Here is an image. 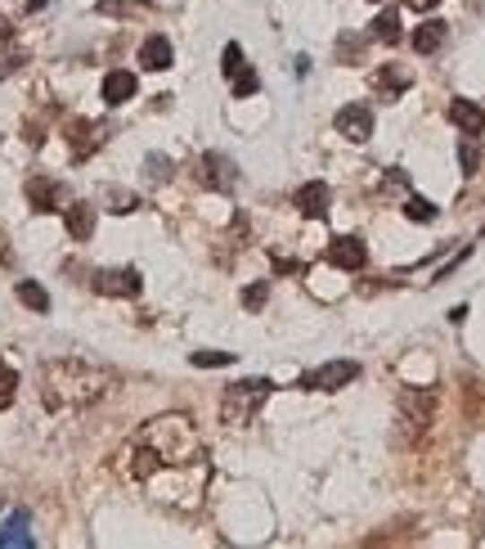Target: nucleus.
Here are the masks:
<instances>
[{
    "label": "nucleus",
    "mask_w": 485,
    "mask_h": 549,
    "mask_svg": "<svg viewBox=\"0 0 485 549\" xmlns=\"http://www.w3.org/2000/svg\"><path fill=\"white\" fill-rule=\"evenodd\" d=\"M19 68H23V50H14V46L0 50V82H5L10 73H19Z\"/></svg>",
    "instance_id": "30"
},
{
    "label": "nucleus",
    "mask_w": 485,
    "mask_h": 549,
    "mask_svg": "<svg viewBox=\"0 0 485 549\" xmlns=\"http://www.w3.org/2000/svg\"><path fill=\"white\" fill-rule=\"evenodd\" d=\"M100 131H104V126H95V122H73V126H68V140H73V158H86V153H91V149H95V144L104 140Z\"/></svg>",
    "instance_id": "17"
},
{
    "label": "nucleus",
    "mask_w": 485,
    "mask_h": 549,
    "mask_svg": "<svg viewBox=\"0 0 485 549\" xmlns=\"http://www.w3.org/2000/svg\"><path fill=\"white\" fill-rule=\"evenodd\" d=\"M135 91H140V82H135V73H126V68H117V73H108V77H104V104H108V109L131 104V100H135Z\"/></svg>",
    "instance_id": "11"
},
{
    "label": "nucleus",
    "mask_w": 485,
    "mask_h": 549,
    "mask_svg": "<svg viewBox=\"0 0 485 549\" xmlns=\"http://www.w3.org/2000/svg\"><path fill=\"white\" fill-rule=\"evenodd\" d=\"M359 50H364L359 37H342V41H337V55H342V59H359Z\"/></svg>",
    "instance_id": "32"
},
{
    "label": "nucleus",
    "mask_w": 485,
    "mask_h": 549,
    "mask_svg": "<svg viewBox=\"0 0 485 549\" xmlns=\"http://www.w3.org/2000/svg\"><path fill=\"white\" fill-rule=\"evenodd\" d=\"M189 361L198 370H221V365H234V352H194Z\"/></svg>",
    "instance_id": "27"
},
{
    "label": "nucleus",
    "mask_w": 485,
    "mask_h": 549,
    "mask_svg": "<svg viewBox=\"0 0 485 549\" xmlns=\"http://www.w3.org/2000/svg\"><path fill=\"white\" fill-rule=\"evenodd\" d=\"M198 185L230 194V189L238 185V171H234V162H230L225 153H203V158H198Z\"/></svg>",
    "instance_id": "6"
},
{
    "label": "nucleus",
    "mask_w": 485,
    "mask_h": 549,
    "mask_svg": "<svg viewBox=\"0 0 485 549\" xmlns=\"http://www.w3.org/2000/svg\"><path fill=\"white\" fill-rule=\"evenodd\" d=\"M431 410H436V396H431V392H413V388H409V392L400 396V423H409L418 437L427 432V423H431Z\"/></svg>",
    "instance_id": "7"
},
{
    "label": "nucleus",
    "mask_w": 485,
    "mask_h": 549,
    "mask_svg": "<svg viewBox=\"0 0 485 549\" xmlns=\"http://www.w3.org/2000/svg\"><path fill=\"white\" fill-rule=\"evenodd\" d=\"M333 126H337L351 144H364V140L373 135V113H368L364 104H346V109L333 118Z\"/></svg>",
    "instance_id": "8"
},
{
    "label": "nucleus",
    "mask_w": 485,
    "mask_h": 549,
    "mask_svg": "<svg viewBox=\"0 0 485 549\" xmlns=\"http://www.w3.org/2000/svg\"><path fill=\"white\" fill-rule=\"evenodd\" d=\"M14 396H19V370L0 361V410H10Z\"/></svg>",
    "instance_id": "22"
},
{
    "label": "nucleus",
    "mask_w": 485,
    "mask_h": 549,
    "mask_svg": "<svg viewBox=\"0 0 485 549\" xmlns=\"http://www.w3.org/2000/svg\"><path fill=\"white\" fill-rule=\"evenodd\" d=\"M32 536H28V513H14L5 527H0V549H28Z\"/></svg>",
    "instance_id": "18"
},
{
    "label": "nucleus",
    "mask_w": 485,
    "mask_h": 549,
    "mask_svg": "<svg viewBox=\"0 0 485 549\" xmlns=\"http://www.w3.org/2000/svg\"><path fill=\"white\" fill-rule=\"evenodd\" d=\"M95 293L104 298H140L144 280H140V270L135 266H122V270H95Z\"/></svg>",
    "instance_id": "5"
},
{
    "label": "nucleus",
    "mask_w": 485,
    "mask_h": 549,
    "mask_svg": "<svg viewBox=\"0 0 485 549\" xmlns=\"http://www.w3.org/2000/svg\"><path fill=\"white\" fill-rule=\"evenodd\" d=\"M50 0H28V14H37V10H46Z\"/></svg>",
    "instance_id": "35"
},
{
    "label": "nucleus",
    "mask_w": 485,
    "mask_h": 549,
    "mask_svg": "<svg viewBox=\"0 0 485 549\" xmlns=\"http://www.w3.org/2000/svg\"><path fill=\"white\" fill-rule=\"evenodd\" d=\"M10 32H14V28H10L5 19H0V37H5V41H10Z\"/></svg>",
    "instance_id": "36"
},
{
    "label": "nucleus",
    "mask_w": 485,
    "mask_h": 549,
    "mask_svg": "<svg viewBox=\"0 0 485 549\" xmlns=\"http://www.w3.org/2000/svg\"><path fill=\"white\" fill-rule=\"evenodd\" d=\"M458 167H463V176H476V167H481V144H476V135H467V140L458 144Z\"/></svg>",
    "instance_id": "24"
},
{
    "label": "nucleus",
    "mask_w": 485,
    "mask_h": 549,
    "mask_svg": "<svg viewBox=\"0 0 485 549\" xmlns=\"http://www.w3.org/2000/svg\"><path fill=\"white\" fill-rule=\"evenodd\" d=\"M243 64H247V59H243V46H238V41H230V46H225V55H221V73H225V77H234Z\"/></svg>",
    "instance_id": "28"
},
{
    "label": "nucleus",
    "mask_w": 485,
    "mask_h": 549,
    "mask_svg": "<svg viewBox=\"0 0 485 549\" xmlns=\"http://www.w3.org/2000/svg\"><path fill=\"white\" fill-rule=\"evenodd\" d=\"M64 221H68V234H73L77 243H86V239L95 234V207H91V203H73V207L64 212Z\"/></svg>",
    "instance_id": "15"
},
{
    "label": "nucleus",
    "mask_w": 485,
    "mask_h": 549,
    "mask_svg": "<svg viewBox=\"0 0 485 549\" xmlns=\"http://www.w3.org/2000/svg\"><path fill=\"white\" fill-rule=\"evenodd\" d=\"M328 198H333V194H328V185H324V180H310V185H301V189H297V198H292V203H297V212H301V216L324 221V216H328Z\"/></svg>",
    "instance_id": "10"
},
{
    "label": "nucleus",
    "mask_w": 485,
    "mask_h": 549,
    "mask_svg": "<svg viewBox=\"0 0 485 549\" xmlns=\"http://www.w3.org/2000/svg\"><path fill=\"white\" fill-rule=\"evenodd\" d=\"M328 261H333L337 270H364V266H368V248H364L355 234H337V239L328 243Z\"/></svg>",
    "instance_id": "9"
},
{
    "label": "nucleus",
    "mask_w": 485,
    "mask_h": 549,
    "mask_svg": "<svg viewBox=\"0 0 485 549\" xmlns=\"http://www.w3.org/2000/svg\"><path fill=\"white\" fill-rule=\"evenodd\" d=\"M377 91H382V100L404 95V91H409V73H404V68H382V73H377Z\"/></svg>",
    "instance_id": "20"
},
{
    "label": "nucleus",
    "mask_w": 485,
    "mask_h": 549,
    "mask_svg": "<svg viewBox=\"0 0 485 549\" xmlns=\"http://www.w3.org/2000/svg\"><path fill=\"white\" fill-rule=\"evenodd\" d=\"M104 198L113 203L108 212H117V216H126V212H135V207H140V198H135V194H126V189H117V185H108V189H104Z\"/></svg>",
    "instance_id": "26"
},
{
    "label": "nucleus",
    "mask_w": 485,
    "mask_h": 549,
    "mask_svg": "<svg viewBox=\"0 0 485 549\" xmlns=\"http://www.w3.org/2000/svg\"><path fill=\"white\" fill-rule=\"evenodd\" d=\"M274 270H279V274H297L301 261H292V257H274Z\"/></svg>",
    "instance_id": "33"
},
{
    "label": "nucleus",
    "mask_w": 485,
    "mask_h": 549,
    "mask_svg": "<svg viewBox=\"0 0 485 549\" xmlns=\"http://www.w3.org/2000/svg\"><path fill=\"white\" fill-rule=\"evenodd\" d=\"M171 59H176V50H171V41H167V37H149V41L140 46V64H144L149 73L171 68Z\"/></svg>",
    "instance_id": "13"
},
{
    "label": "nucleus",
    "mask_w": 485,
    "mask_h": 549,
    "mask_svg": "<svg viewBox=\"0 0 485 549\" xmlns=\"http://www.w3.org/2000/svg\"><path fill=\"white\" fill-rule=\"evenodd\" d=\"M14 293H19V302H23L28 311H37V316H46V311H50V293H46L37 280H19V289H14Z\"/></svg>",
    "instance_id": "19"
},
{
    "label": "nucleus",
    "mask_w": 485,
    "mask_h": 549,
    "mask_svg": "<svg viewBox=\"0 0 485 549\" xmlns=\"http://www.w3.org/2000/svg\"><path fill=\"white\" fill-rule=\"evenodd\" d=\"M28 203H32V212H59V185L46 180V176H32L28 180Z\"/></svg>",
    "instance_id": "14"
},
{
    "label": "nucleus",
    "mask_w": 485,
    "mask_h": 549,
    "mask_svg": "<svg viewBox=\"0 0 485 549\" xmlns=\"http://www.w3.org/2000/svg\"><path fill=\"white\" fill-rule=\"evenodd\" d=\"M373 37L386 41V46H395V41H400V14H395V10H382V14L373 19Z\"/></svg>",
    "instance_id": "21"
},
{
    "label": "nucleus",
    "mask_w": 485,
    "mask_h": 549,
    "mask_svg": "<svg viewBox=\"0 0 485 549\" xmlns=\"http://www.w3.org/2000/svg\"><path fill=\"white\" fill-rule=\"evenodd\" d=\"M449 122H454L463 135H481V131H485V109L472 104V100H454V104H449Z\"/></svg>",
    "instance_id": "12"
},
{
    "label": "nucleus",
    "mask_w": 485,
    "mask_h": 549,
    "mask_svg": "<svg viewBox=\"0 0 485 549\" xmlns=\"http://www.w3.org/2000/svg\"><path fill=\"white\" fill-rule=\"evenodd\" d=\"M265 298H270V284H252V289L243 293V307H247V311H261Z\"/></svg>",
    "instance_id": "31"
},
{
    "label": "nucleus",
    "mask_w": 485,
    "mask_h": 549,
    "mask_svg": "<svg viewBox=\"0 0 485 549\" xmlns=\"http://www.w3.org/2000/svg\"><path fill=\"white\" fill-rule=\"evenodd\" d=\"M117 388V374L104 370V365H91V361H77V356H64V361H46L41 365V401L46 410H86L95 401H104L108 392Z\"/></svg>",
    "instance_id": "2"
},
{
    "label": "nucleus",
    "mask_w": 485,
    "mask_h": 549,
    "mask_svg": "<svg viewBox=\"0 0 485 549\" xmlns=\"http://www.w3.org/2000/svg\"><path fill=\"white\" fill-rule=\"evenodd\" d=\"M445 32H449V23H440V19H427V23L413 32V50H418V55H436V50L445 46Z\"/></svg>",
    "instance_id": "16"
},
{
    "label": "nucleus",
    "mask_w": 485,
    "mask_h": 549,
    "mask_svg": "<svg viewBox=\"0 0 485 549\" xmlns=\"http://www.w3.org/2000/svg\"><path fill=\"white\" fill-rule=\"evenodd\" d=\"M404 216H409V221H436L440 212H436V207H431L427 198H418V194H413V198L404 203Z\"/></svg>",
    "instance_id": "29"
},
{
    "label": "nucleus",
    "mask_w": 485,
    "mask_h": 549,
    "mask_svg": "<svg viewBox=\"0 0 485 549\" xmlns=\"http://www.w3.org/2000/svg\"><path fill=\"white\" fill-rule=\"evenodd\" d=\"M144 180H149V185L171 180V158H167V153H149V158H144Z\"/></svg>",
    "instance_id": "23"
},
{
    "label": "nucleus",
    "mask_w": 485,
    "mask_h": 549,
    "mask_svg": "<svg viewBox=\"0 0 485 549\" xmlns=\"http://www.w3.org/2000/svg\"><path fill=\"white\" fill-rule=\"evenodd\" d=\"M436 5H440V0H404V10H413V14H427Z\"/></svg>",
    "instance_id": "34"
},
{
    "label": "nucleus",
    "mask_w": 485,
    "mask_h": 549,
    "mask_svg": "<svg viewBox=\"0 0 485 549\" xmlns=\"http://www.w3.org/2000/svg\"><path fill=\"white\" fill-rule=\"evenodd\" d=\"M126 477L144 486V495L162 509L194 513L207 495V446L189 414H158L149 419L126 446Z\"/></svg>",
    "instance_id": "1"
},
{
    "label": "nucleus",
    "mask_w": 485,
    "mask_h": 549,
    "mask_svg": "<svg viewBox=\"0 0 485 549\" xmlns=\"http://www.w3.org/2000/svg\"><path fill=\"white\" fill-rule=\"evenodd\" d=\"M481 234H485V225H481Z\"/></svg>",
    "instance_id": "37"
},
{
    "label": "nucleus",
    "mask_w": 485,
    "mask_h": 549,
    "mask_svg": "<svg viewBox=\"0 0 485 549\" xmlns=\"http://www.w3.org/2000/svg\"><path fill=\"white\" fill-rule=\"evenodd\" d=\"M265 396H270V379H238L221 396V419L230 428H247L256 419V410L265 405Z\"/></svg>",
    "instance_id": "3"
},
{
    "label": "nucleus",
    "mask_w": 485,
    "mask_h": 549,
    "mask_svg": "<svg viewBox=\"0 0 485 549\" xmlns=\"http://www.w3.org/2000/svg\"><path fill=\"white\" fill-rule=\"evenodd\" d=\"M355 379H359V365H355V361H328V365L301 374V388H306V392H337V388H346V383H355Z\"/></svg>",
    "instance_id": "4"
},
{
    "label": "nucleus",
    "mask_w": 485,
    "mask_h": 549,
    "mask_svg": "<svg viewBox=\"0 0 485 549\" xmlns=\"http://www.w3.org/2000/svg\"><path fill=\"white\" fill-rule=\"evenodd\" d=\"M230 82H234V95H238V100H247V95H256V91H261V77H256L247 64H243V68H238Z\"/></svg>",
    "instance_id": "25"
}]
</instances>
